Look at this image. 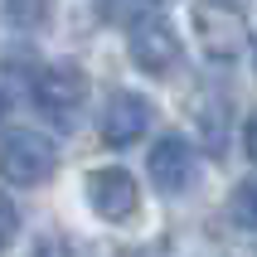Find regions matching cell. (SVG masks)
Returning a JSON list of instances; mask_svg holds the SVG:
<instances>
[{"label":"cell","instance_id":"obj_1","mask_svg":"<svg viewBox=\"0 0 257 257\" xmlns=\"http://www.w3.org/2000/svg\"><path fill=\"white\" fill-rule=\"evenodd\" d=\"M194 39L214 63H233L247 49V20L233 0H199L194 5Z\"/></svg>","mask_w":257,"mask_h":257},{"label":"cell","instance_id":"obj_2","mask_svg":"<svg viewBox=\"0 0 257 257\" xmlns=\"http://www.w3.org/2000/svg\"><path fill=\"white\" fill-rule=\"evenodd\" d=\"M58 170V146L39 131H5L0 136V175L5 185H44Z\"/></svg>","mask_w":257,"mask_h":257},{"label":"cell","instance_id":"obj_3","mask_svg":"<svg viewBox=\"0 0 257 257\" xmlns=\"http://www.w3.org/2000/svg\"><path fill=\"white\" fill-rule=\"evenodd\" d=\"M126 49H131V63L141 73H151V78H165V73H175V63H180V34H175L170 20H160V15L131 20Z\"/></svg>","mask_w":257,"mask_h":257},{"label":"cell","instance_id":"obj_4","mask_svg":"<svg viewBox=\"0 0 257 257\" xmlns=\"http://www.w3.org/2000/svg\"><path fill=\"white\" fill-rule=\"evenodd\" d=\"M87 199H92V214L97 218L131 223L136 209H141V185H136V175L116 170V165H102V170L87 175Z\"/></svg>","mask_w":257,"mask_h":257},{"label":"cell","instance_id":"obj_5","mask_svg":"<svg viewBox=\"0 0 257 257\" xmlns=\"http://www.w3.org/2000/svg\"><path fill=\"white\" fill-rule=\"evenodd\" d=\"M87 102V73L78 63H49L34 73V107L49 116H73Z\"/></svg>","mask_w":257,"mask_h":257},{"label":"cell","instance_id":"obj_6","mask_svg":"<svg viewBox=\"0 0 257 257\" xmlns=\"http://www.w3.org/2000/svg\"><path fill=\"white\" fill-rule=\"evenodd\" d=\"M151 102L141 97V92H116L112 102H107V112H102V146H112V151H121V146H136L151 131Z\"/></svg>","mask_w":257,"mask_h":257},{"label":"cell","instance_id":"obj_7","mask_svg":"<svg viewBox=\"0 0 257 257\" xmlns=\"http://www.w3.org/2000/svg\"><path fill=\"white\" fill-rule=\"evenodd\" d=\"M151 180L160 194H185L194 180V146L185 136H160L151 146Z\"/></svg>","mask_w":257,"mask_h":257},{"label":"cell","instance_id":"obj_8","mask_svg":"<svg viewBox=\"0 0 257 257\" xmlns=\"http://www.w3.org/2000/svg\"><path fill=\"white\" fill-rule=\"evenodd\" d=\"M0 10L15 29H44L54 15V0H0Z\"/></svg>","mask_w":257,"mask_h":257},{"label":"cell","instance_id":"obj_9","mask_svg":"<svg viewBox=\"0 0 257 257\" xmlns=\"http://www.w3.org/2000/svg\"><path fill=\"white\" fill-rule=\"evenodd\" d=\"M228 218L238 223V228L257 233V175H247L243 185L228 194Z\"/></svg>","mask_w":257,"mask_h":257},{"label":"cell","instance_id":"obj_10","mask_svg":"<svg viewBox=\"0 0 257 257\" xmlns=\"http://www.w3.org/2000/svg\"><path fill=\"white\" fill-rule=\"evenodd\" d=\"M15 233H20V209H15V204L0 194V252L15 243Z\"/></svg>","mask_w":257,"mask_h":257},{"label":"cell","instance_id":"obj_11","mask_svg":"<svg viewBox=\"0 0 257 257\" xmlns=\"http://www.w3.org/2000/svg\"><path fill=\"white\" fill-rule=\"evenodd\" d=\"M34 257H83L73 243H63V238H49V243H39L34 247Z\"/></svg>","mask_w":257,"mask_h":257},{"label":"cell","instance_id":"obj_12","mask_svg":"<svg viewBox=\"0 0 257 257\" xmlns=\"http://www.w3.org/2000/svg\"><path fill=\"white\" fill-rule=\"evenodd\" d=\"M243 151H247V160H257V112L247 116V126H243Z\"/></svg>","mask_w":257,"mask_h":257},{"label":"cell","instance_id":"obj_13","mask_svg":"<svg viewBox=\"0 0 257 257\" xmlns=\"http://www.w3.org/2000/svg\"><path fill=\"white\" fill-rule=\"evenodd\" d=\"M5 107H10V97H5V87H0V116H5Z\"/></svg>","mask_w":257,"mask_h":257},{"label":"cell","instance_id":"obj_14","mask_svg":"<svg viewBox=\"0 0 257 257\" xmlns=\"http://www.w3.org/2000/svg\"><path fill=\"white\" fill-rule=\"evenodd\" d=\"M252 63H257V44H252Z\"/></svg>","mask_w":257,"mask_h":257},{"label":"cell","instance_id":"obj_15","mask_svg":"<svg viewBox=\"0 0 257 257\" xmlns=\"http://www.w3.org/2000/svg\"><path fill=\"white\" fill-rule=\"evenodd\" d=\"M151 5H165V0H151Z\"/></svg>","mask_w":257,"mask_h":257}]
</instances>
